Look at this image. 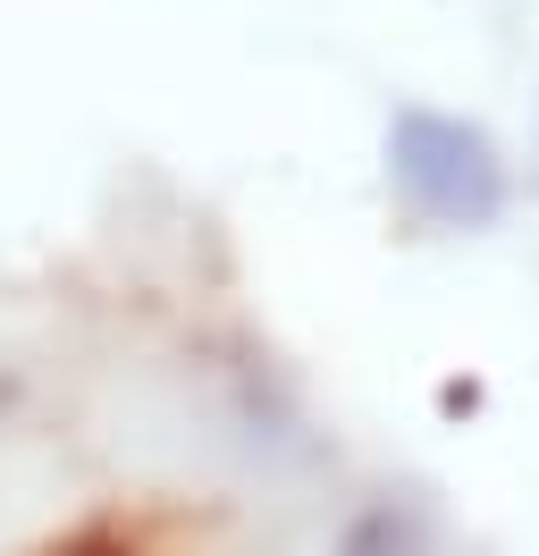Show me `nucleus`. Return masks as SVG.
Listing matches in <instances>:
<instances>
[{
	"instance_id": "nucleus-1",
	"label": "nucleus",
	"mask_w": 539,
	"mask_h": 556,
	"mask_svg": "<svg viewBox=\"0 0 539 556\" xmlns=\"http://www.w3.org/2000/svg\"><path fill=\"white\" fill-rule=\"evenodd\" d=\"M388 186L404 194V211L422 228H447V237H480L514 203V177H505L489 127L430 102H404L388 118Z\"/></svg>"
},
{
	"instance_id": "nucleus-2",
	"label": "nucleus",
	"mask_w": 539,
	"mask_h": 556,
	"mask_svg": "<svg viewBox=\"0 0 539 556\" xmlns=\"http://www.w3.org/2000/svg\"><path fill=\"white\" fill-rule=\"evenodd\" d=\"M329 556H438L430 548V515H422V506H404V497H371L363 515L337 531Z\"/></svg>"
},
{
	"instance_id": "nucleus-3",
	"label": "nucleus",
	"mask_w": 539,
	"mask_h": 556,
	"mask_svg": "<svg viewBox=\"0 0 539 556\" xmlns=\"http://www.w3.org/2000/svg\"><path fill=\"white\" fill-rule=\"evenodd\" d=\"M67 556H127V548H118V540H76Z\"/></svg>"
}]
</instances>
